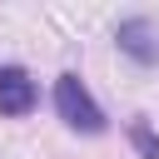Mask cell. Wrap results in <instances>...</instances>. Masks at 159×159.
<instances>
[{
  "label": "cell",
  "mask_w": 159,
  "mask_h": 159,
  "mask_svg": "<svg viewBox=\"0 0 159 159\" xmlns=\"http://www.w3.org/2000/svg\"><path fill=\"white\" fill-rule=\"evenodd\" d=\"M35 109V80L20 65L0 70V114H30Z\"/></svg>",
  "instance_id": "3"
},
{
  "label": "cell",
  "mask_w": 159,
  "mask_h": 159,
  "mask_svg": "<svg viewBox=\"0 0 159 159\" xmlns=\"http://www.w3.org/2000/svg\"><path fill=\"white\" fill-rule=\"evenodd\" d=\"M129 139H134V149H139L144 159H159V134H154L149 124H134V129H129Z\"/></svg>",
  "instance_id": "4"
},
{
  "label": "cell",
  "mask_w": 159,
  "mask_h": 159,
  "mask_svg": "<svg viewBox=\"0 0 159 159\" xmlns=\"http://www.w3.org/2000/svg\"><path fill=\"white\" fill-rule=\"evenodd\" d=\"M55 109L70 129H84V134H99L104 129V109L89 99V89L75 80V75H60L55 80Z\"/></svg>",
  "instance_id": "1"
},
{
  "label": "cell",
  "mask_w": 159,
  "mask_h": 159,
  "mask_svg": "<svg viewBox=\"0 0 159 159\" xmlns=\"http://www.w3.org/2000/svg\"><path fill=\"white\" fill-rule=\"evenodd\" d=\"M114 40H119V50L129 55V60H139V65H154L159 60V30L149 25V20H119V30H114Z\"/></svg>",
  "instance_id": "2"
}]
</instances>
